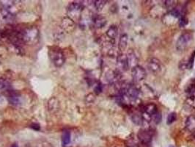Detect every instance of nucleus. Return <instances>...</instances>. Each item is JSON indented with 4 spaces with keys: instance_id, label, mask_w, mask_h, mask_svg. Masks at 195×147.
I'll return each instance as SVG.
<instances>
[{
    "instance_id": "obj_20",
    "label": "nucleus",
    "mask_w": 195,
    "mask_h": 147,
    "mask_svg": "<svg viewBox=\"0 0 195 147\" xmlns=\"http://www.w3.org/2000/svg\"><path fill=\"white\" fill-rule=\"evenodd\" d=\"M94 2H95L94 3L95 7L97 10L100 11V10H101L104 8V6H105V5H106V3H107V2L103 1V0H99V1H95Z\"/></svg>"
},
{
    "instance_id": "obj_27",
    "label": "nucleus",
    "mask_w": 195,
    "mask_h": 147,
    "mask_svg": "<svg viewBox=\"0 0 195 147\" xmlns=\"http://www.w3.org/2000/svg\"><path fill=\"white\" fill-rule=\"evenodd\" d=\"M11 147H18V145L17 144H13L12 146H11Z\"/></svg>"
},
{
    "instance_id": "obj_28",
    "label": "nucleus",
    "mask_w": 195,
    "mask_h": 147,
    "mask_svg": "<svg viewBox=\"0 0 195 147\" xmlns=\"http://www.w3.org/2000/svg\"><path fill=\"white\" fill-rule=\"evenodd\" d=\"M194 138H195V132H194Z\"/></svg>"
},
{
    "instance_id": "obj_15",
    "label": "nucleus",
    "mask_w": 195,
    "mask_h": 147,
    "mask_svg": "<svg viewBox=\"0 0 195 147\" xmlns=\"http://www.w3.org/2000/svg\"><path fill=\"white\" fill-rule=\"evenodd\" d=\"M9 101L10 102V104H14V105H18L20 103V98H19L18 95H17V94L13 93L9 96Z\"/></svg>"
},
{
    "instance_id": "obj_17",
    "label": "nucleus",
    "mask_w": 195,
    "mask_h": 147,
    "mask_svg": "<svg viewBox=\"0 0 195 147\" xmlns=\"http://www.w3.org/2000/svg\"><path fill=\"white\" fill-rule=\"evenodd\" d=\"M165 5L166 9H167L169 12V11L173 10V9L176 7L177 2L173 1V0H167V1L165 2Z\"/></svg>"
},
{
    "instance_id": "obj_11",
    "label": "nucleus",
    "mask_w": 195,
    "mask_h": 147,
    "mask_svg": "<svg viewBox=\"0 0 195 147\" xmlns=\"http://www.w3.org/2000/svg\"><path fill=\"white\" fill-rule=\"evenodd\" d=\"M118 35V29L116 25H111L107 31V36L110 39L115 40Z\"/></svg>"
},
{
    "instance_id": "obj_19",
    "label": "nucleus",
    "mask_w": 195,
    "mask_h": 147,
    "mask_svg": "<svg viewBox=\"0 0 195 147\" xmlns=\"http://www.w3.org/2000/svg\"><path fill=\"white\" fill-rule=\"evenodd\" d=\"M177 119V114L175 112H172L168 115L167 119V123L168 125L172 124L175 122Z\"/></svg>"
},
{
    "instance_id": "obj_1",
    "label": "nucleus",
    "mask_w": 195,
    "mask_h": 147,
    "mask_svg": "<svg viewBox=\"0 0 195 147\" xmlns=\"http://www.w3.org/2000/svg\"><path fill=\"white\" fill-rule=\"evenodd\" d=\"M193 40V34L190 32H184L179 36L176 42V49L177 51H184L190 46Z\"/></svg>"
},
{
    "instance_id": "obj_16",
    "label": "nucleus",
    "mask_w": 195,
    "mask_h": 147,
    "mask_svg": "<svg viewBox=\"0 0 195 147\" xmlns=\"http://www.w3.org/2000/svg\"><path fill=\"white\" fill-rule=\"evenodd\" d=\"M186 93L189 94V96H195V80L187 86L186 88Z\"/></svg>"
},
{
    "instance_id": "obj_4",
    "label": "nucleus",
    "mask_w": 195,
    "mask_h": 147,
    "mask_svg": "<svg viewBox=\"0 0 195 147\" xmlns=\"http://www.w3.org/2000/svg\"><path fill=\"white\" fill-rule=\"evenodd\" d=\"M50 57L56 66H61L64 63V55L60 49H52L50 50Z\"/></svg>"
},
{
    "instance_id": "obj_5",
    "label": "nucleus",
    "mask_w": 195,
    "mask_h": 147,
    "mask_svg": "<svg viewBox=\"0 0 195 147\" xmlns=\"http://www.w3.org/2000/svg\"><path fill=\"white\" fill-rule=\"evenodd\" d=\"M117 66L118 68L119 71H126L128 70L129 65L127 60L126 55L124 54L120 53L117 55Z\"/></svg>"
},
{
    "instance_id": "obj_14",
    "label": "nucleus",
    "mask_w": 195,
    "mask_h": 147,
    "mask_svg": "<svg viewBox=\"0 0 195 147\" xmlns=\"http://www.w3.org/2000/svg\"><path fill=\"white\" fill-rule=\"evenodd\" d=\"M131 119L132 120L133 123L135 124L136 125L142 126L143 125V119L142 117V114L139 113H134L131 115Z\"/></svg>"
},
{
    "instance_id": "obj_22",
    "label": "nucleus",
    "mask_w": 195,
    "mask_h": 147,
    "mask_svg": "<svg viewBox=\"0 0 195 147\" xmlns=\"http://www.w3.org/2000/svg\"><path fill=\"white\" fill-rule=\"evenodd\" d=\"M178 24L179 26H180V27L183 28L184 27H186L187 24H188V19L186 18L185 15H182V16L181 17L180 19H179V21H178Z\"/></svg>"
},
{
    "instance_id": "obj_26",
    "label": "nucleus",
    "mask_w": 195,
    "mask_h": 147,
    "mask_svg": "<svg viewBox=\"0 0 195 147\" xmlns=\"http://www.w3.org/2000/svg\"><path fill=\"white\" fill-rule=\"evenodd\" d=\"M31 127L33 129H35V130H39L40 128L39 124H32L31 125Z\"/></svg>"
},
{
    "instance_id": "obj_3",
    "label": "nucleus",
    "mask_w": 195,
    "mask_h": 147,
    "mask_svg": "<svg viewBox=\"0 0 195 147\" xmlns=\"http://www.w3.org/2000/svg\"><path fill=\"white\" fill-rule=\"evenodd\" d=\"M131 77L136 82H142L146 78L147 71L143 67L137 65L131 69Z\"/></svg>"
},
{
    "instance_id": "obj_9",
    "label": "nucleus",
    "mask_w": 195,
    "mask_h": 147,
    "mask_svg": "<svg viewBox=\"0 0 195 147\" xmlns=\"http://www.w3.org/2000/svg\"><path fill=\"white\" fill-rule=\"evenodd\" d=\"M186 128L188 131L194 133L195 132V116H190L186 120Z\"/></svg>"
},
{
    "instance_id": "obj_23",
    "label": "nucleus",
    "mask_w": 195,
    "mask_h": 147,
    "mask_svg": "<svg viewBox=\"0 0 195 147\" xmlns=\"http://www.w3.org/2000/svg\"><path fill=\"white\" fill-rule=\"evenodd\" d=\"M186 103L188 104L190 107L195 108V96H189L186 100Z\"/></svg>"
},
{
    "instance_id": "obj_29",
    "label": "nucleus",
    "mask_w": 195,
    "mask_h": 147,
    "mask_svg": "<svg viewBox=\"0 0 195 147\" xmlns=\"http://www.w3.org/2000/svg\"><path fill=\"white\" fill-rule=\"evenodd\" d=\"M169 147H175V146H170Z\"/></svg>"
},
{
    "instance_id": "obj_21",
    "label": "nucleus",
    "mask_w": 195,
    "mask_h": 147,
    "mask_svg": "<svg viewBox=\"0 0 195 147\" xmlns=\"http://www.w3.org/2000/svg\"><path fill=\"white\" fill-rule=\"evenodd\" d=\"M161 119H162L161 114V113H159V111H158L157 113H156L152 116V121H153V122L155 123L156 124H159L161 123Z\"/></svg>"
},
{
    "instance_id": "obj_8",
    "label": "nucleus",
    "mask_w": 195,
    "mask_h": 147,
    "mask_svg": "<svg viewBox=\"0 0 195 147\" xmlns=\"http://www.w3.org/2000/svg\"><path fill=\"white\" fill-rule=\"evenodd\" d=\"M159 111L158 110V107L156 106V104L154 103H149L146 105H144L143 107V109H142V113H144L148 115H149L150 116H152L156 113Z\"/></svg>"
},
{
    "instance_id": "obj_25",
    "label": "nucleus",
    "mask_w": 195,
    "mask_h": 147,
    "mask_svg": "<svg viewBox=\"0 0 195 147\" xmlns=\"http://www.w3.org/2000/svg\"><path fill=\"white\" fill-rule=\"evenodd\" d=\"M102 91V87H101V84H98L97 86H96V88H95V92L96 93V94H100Z\"/></svg>"
},
{
    "instance_id": "obj_18",
    "label": "nucleus",
    "mask_w": 195,
    "mask_h": 147,
    "mask_svg": "<svg viewBox=\"0 0 195 147\" xmlns=\"http://www.w3.org/2000/svg\"><path fill=\"white\" fill-rule=\"evenodd\" d=\"M194 60H195V51H194L192 53L190 57L187 61V69H192L193 66H194Z\"/></svg>"
},
{
    "instance_id": "obj_7",
    "label": "nucleus",
    "mask_w": 195,
    "mask_h": 147,
    "mask_svg": "<svg viewBox=\"0 0 195 147\" xmlns=\"http://www.w3.org/2000/svg\"><path fill=\"white\" fill-rule=\"evenodd\" d=\"M127 60H128V65L129 68L132 69L134 66L138 65V62H139V59L136 56V53L132 49H130L129 50H128L127 52Z\"/></svg>"
},
{
    "instance_id": "obj_12",
    "label": "nucleus",
    "mask_w": 195,
    "mask_h": 147,
    "mask_svg": "<svg viewBox=\"0 0 195 147\" xmlns=\"http://www.w3.org/2000/svg\"><path fill=\"white\" fill-rule=\"evenodd\" d=\"M94 23L96 27L102 28L107 24V21L105 17L102 16V15H96L94 18Z\"/></svg>"
},
{
    "instance_id": "obj_10",
    "label": "nucleus",
    "mask_w": 195,
    "mask_h": 147,
    "mask_svg": "<svg viewBox=\"0 0 195 147\" xmlns=\"http://www.w3.org/2000/svg\"><path fill=\"white\" fill-rule=\"evenodd\" d=\"M128 35L127 34L121 35V36L120 37L119 44H118L119 49L120 50L121 52L124 51V50L126 49L127 46H128Z\"/></svg>"
},
{
    "instance_id": "obj_24",
    "label": "nucleus",
    "mask_w": 195,
    "mask_h": 147,
    "mask_svg": "<svg viewBox=\"0 0 195 147\" xmlns=\"http://www.w3.org/2000/svg\"><path fill=\"white\" fill-rule=\"evenodd\" d=\"M179 68L181 70H185V69H187V61H185V60H182L179 63Z\"/></svg>"
},
{
    "instance_id": "obj_6",
    "label": "nucleus",
    "mask_w": 195,
    "mask_h": 147,
    "mask_svg": "<svg viewBox=\"0 0 195 147\" xmlns=\"http://www.w3.org/2000/svg\"><path fill=\"white\" fill-rule=\"evenodd\" d=\"M148 67L152 74H158L161 70V63L159 59L152 57L148 62Z\"/></svg>"
},
{
    "instance_id": "obj_2",
    "label": "nucleus",
    "mask_w": 195,
    "mask_h": 147,
    "mask_svg": "<svg viewBox=\"0 0 195 147\" xmlns=\"http://www.w3.org/2000/svg\"><path fill=\"white\" fill-rule=\"evenodd\" d=\"M137 138L141 144L149 145L152 139V130L148 128H142L140 129L137 133Z\"/></svg>"
},
{
    "instance_id": "obj_13",
    "label": "nucleus",
    "mask_w": 195,
    "mask_h": 147,
    "mask_svg": "<svg viewBox=\"0 0 195 147\" xmlns=\"http://www.w3.org/2000/svg\"><path fill=\"white\" fill-rule=\"evenodd\" d=\"M71 132L67 129H65L63 131V135H62V142H63V146H67L71 143Z\"/></svg>"
}]
</instances>
